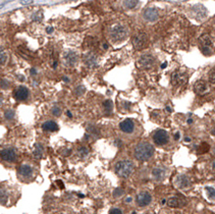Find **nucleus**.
Listing matches in <instances>:
<instances>
[{"label": "nucleus", "mask_w": 215, "mask_h": 214, "mask_svg": "<svg viewBox=\"0 0 215 214\" xmlns=\"http://www.w3.org/2000/svg\"><path fill=\"white\" fill-rule=\"evenodd\" d=\"M178 138H179V134H178V133H176V135H175V139L178 140Z\"/></svg>", "instance_id": "40"}, {"label": "nucleus", "mask_w": 215, "mask_h": 214, "mask_svg": "<svg viewBox=\"0 0 215 214\" xmlns=\"http://www.w3.org/2000/svg\"><path fill=\"white\" fill-rule=\"evenodd\" d=\"M79 154L81 155V157H85V156L88 154V149L85 147L80 148V150H79Z\"/></svg>", "instance_id": "30"}, {"label": "nucleus", "mask_w": 215, "mask_h": 214, "mask_svg": "<svg viewBox=\"0 0 215 214\" xmlns=\"http://www.w3.org/2000/svg\"><path fill=\"white\" fill-rule=\"evenodd\" d=\"M214 178H215V177H214Z\"/></svg>", "instance_id": "45"}, {"label": "nucleus", "mask_w": 215, "mask_h": 214, "mask_svg": "<svg viewBox=\"0 0 215 214\" xmlns=\"http://www.w3.org/2000/svg\"><path fill=\"white\" fill-rule=\"evenodd\" d=\"M211 133H212V135H214V136H215V128H214V130H213V131H211Z\"/></svg>", "instance_id": "42"}, {"label": "nucleus", "mask_w": 215, "mask_h": 214, "mask_svg": "<svg viewBox=\"0 0 215 214\" xmlns=\"http://www.w3.org/2000/svg\"><path fill=\"white\" fill-rule=\"evenodd\" d=\"M52 113L55 115V116H58V115L61 113L60 108H59V107H57V106L53 107V108H52Z\"/></svg>", "instance_id": "31"}, {"label": "nucleus", "mask_w": 215, "mask_h": 214, "mask_svg": "<svg viewBox=\"0 0 215 214\" xmlns=\"http://www.w3.org/2000/svg\"><path fill=\"white\" fill-rule=\"evenodd\" d=\"M213 21H214V24H215V18H214V20H213Z\"/></svg>", "instance_id": "44"}, {"label": "nucleus", "mask_w": 215, "mask_h": 214, "mask_svg": "<svg viewBox=\"0 0 215 214\" xmlns=\"http://www.w3.org/2000/svg\"><path fill=\"white\" fill-rule=\"evenodd\" d=\"M186 141H187V142H190V141H191V139H189V138H187V139H186Z\"/></svg>", "instance_id": "43"}, {"label": "nucleus", "mask_w": 215, "mask_h": 214, "mask_svg": "<svg viewBox=\"0 0 215 214\" xmlns=\"http://www.w3.org/2000/svg\"><path fill=\"white\" fill-rule=\"evenodd\" d=\"M133 46L137 50H141V49L145 48L146 45L148 44V36L145 33H138L133 37L132 40Z\"/></svg>", "instance_id": "4"}, {"label": "nucleus", "mask_w": 215, "mask_h": 214, "mask_svg": "<svg viewBox=\"0 0 215 214\" xmlns=\"http://www.w3.org/2000/svg\"><path fill=\"white\" fill-rule=\"evenodd\" d=\"M108 214H122V212L120 209H118V208H112Z\"/></svg>", "instance_id": "34"}, {"label": "nucleus", "mask_w": 215, "mask_h": 214, "mask_svg": "<svg viewBox=\"0 0 215 214\" xmlns=\"http://www.w3.org/2000/svg\"><path fill=\"white\" fill-rule=\"evenodd\" d=\"M5 118L6 119H11L13 118V116H14V111L13 110H7L5 112Z\"/></svg>", "instance_id": "29"}, {"label": "nucleus", "mask_w": 215, "mask_h": 214, "mask_svg": "<svg viewBox=\"0 0 215 214\" xmlns=\"http://www.w3.org/2000/svg\"><path fill=\"white\" fill-rule=\"evenodd\" d=\"M7 201V194L4 191L0 190V203L1 204H5Z\"/></svg>", "instance_id": "27"}, {"label": "nucleus", "mask_w": 215, "mask_h": 214, "mask_svg": "<svg viewBox=\"0 0 215 214\" xmlns=\"http://www.w3.org/2000/svg\"><path fill=\"white\" fill-rule=\"evenodd\" d=\"M7 60V55L3 50V48L0 47V64H4Z\"/></svg>", "instance_id": "25"}, {"label": "nucleus", "mask_w": 215, "mask_h": 214, "mask_svg": "<svg viewBox=\"0 0 215 214\" xmlns=\"http://www.w3.org/2000/svg\"><path fill=\"white\" fill-rule=\"evenodd\" d=\"M42 128L44 131H56L58 130V125L54 122L48 120V122H46L42 125Z\"/></svg>", "instance_id": "21"}, {"label": "nucleus", "mask_w": 215, "mask_h": 214, "mask_svg": "<svg viewBox=\"0 0 215 214\" xmlns=\"http://www.w3.org/2000/svg\"><path fill=\"white\" fill-rule=\"evenodd\" d=\"M143 18H145L147 21H156L158 20L159 18V12L156 8H153V7H149L147 9L144 10V13H143Z\"/></svg>", "instance_id": "10"}, {"label": "nucleus", "mask_w": 215, "mask_h": 214, "mask_svg": "<svg viewBox=\"0 0 215 214\" xmlns=\"http://www.w3.org/2000/svg\"><path fill=\"white\" fill-rule=\"evenodd\" d=\"M167 205H168L169 207H172V208L178 207V206H179V199L176 198V197H172V198L168 199Z\"/></svg>", "instance_id": "23"}, {"label": "nucleus", "mask_w": 215, "mask_h": 214, "mask_svg": "<svg viewBox=\"0 0 215 214\" xmlns=\"http://www.w3.org/2000/svg\"><path fill=\"white\" fill-rule=\"evenodd\" d=\"M152 201V197L148 192H141L136 197V202H137L138 206L140 207H146Z\"/></svg>", "instance_id": "8"}, {"label": "nucleus", "mask_w": 215, "mask_h": 214, "mask_svg": "<svg viewBox=\"0 0 215 214\" xmlns=\"http://www.w3.org/2000/svg\"><path fill=\"white\" fill-rule=\"evenodd\" d=\"M191 15L196 20H203L207 16V9L202 4L194 5L191 8Z\"/></svg>", "instance_id": "6"}, {"label": "nucleus", "mask_w": 215, "mask_h": 214, "mask_svg": "<svg viewBox=\"0 0 215 214\" xmlns=\"http://www.w3.org/2000/svg\"><path fill=\"white\" fill-rule=\"evenodd\" d=\"M139 3V1H136V0H127V1H124L122 2V4H124V7L127 8H134L137 6V4Z\"/></svg>", "instance_id": "24"}, {"label": "nucleus", "mask_w": 215, "mask_h": 214, "mask_svg": "<svg viewBox=\"0 0 215 214\" xmlns=\"http://www.w3.org/2000/svg\"><path fill=\"white\" fill-rule=\"evenodd\" d=\"M194 91L197 95L204 96L209 91V86L205 81H197L194 86Z\"/></svg>", "instance_id": "12"}, {"label": "nucleus", "mask_w": 215, "mask_h": 214, "mask_svg": "<svg viewBox=\"0 0 215 214\" xmlns=\"http://www.w3.org/2000/svg\"><path fill=\"white\" fill-rule=\"evenodd\" d=\"M153 140L155 142V144L157 145H165L169 140V136H168V133L164 130H158L156 133L154 134Z\"/></svg>", "instance_id": "9"}, {"label": "nucleus", "mask_w": 215, "mask_h": 214, "mask_svg": "<svg viewBox=\"0 0 215 214\" xmlns=\"http://www.w3.org/2000/svg\"><path fill=\"white\" fill-rule=\"evenodd\" d=\"M212 152H213V154L215 155V146L213 147V149H212Z\"/></svg>", "instance_id": "41"}, {"label": "nucleus", "mask_w": 215, "mask_h": 214, "mask_svg": "<svg viewBox=\"0 0 215 214\" xmlns=\"http://www.w3.org/2000/svg\"><path fill=\"white\" fill-rule=\"evenodd\" d=\"M152 175H153L154 180H162L163 178L165 177V175H166V169H165V167H162V166H157L153 168V170H152Z\"/></svg>", "instance_id": "17"}, {"label": "nucleus", "mask_w": 215, "mask_h": 214, "mask_svg": "<svg viewBox=\"0 0 215 214\" xmlns=\"http://www.w3.org/2000/svg\"><path fill=\"white\" fill-rule=\"evenodd\" d=\"M206 191L208 193V197L212 200H215V189L211 188V186H207L206 188Z\"/></svg>", "instance_id": "26"}, {"label": "nucleus", "mask_w": 215, "mask_h": 214, "mask_svg": "<svg viewBox=\"0 0 215 214\" xmlns=\"http://www.w3.org/2000/svg\"><path fill=\"white\" fill-rule=\"evenodd\" d=\"M124 194V190L120 188H118V189H116L115 191H114V194H113V196L114 197H119V196H121V195Z\"/></svg>", "instance_id": "32"}, {"label": "nucleus", "mask_w": 215, "mask_h": 214, "mask_svg": "<svg viewBox=\"0 0 215 214\" xmlns=\"http://www.w3.org/2000/svg\"><path fill=\"white\" fill-rule=\"evenodd\" d=\"M84 62L87 66L89 67H95L97 65V56L94 53H87L84 55Z\"/></svg>", "instance_id": "18"}, {"label": "nucleus", "mask_w": 215, "mask_h": 214, "mask_svg": "<svg viewBox=\"0 0 215 214\" xmlns=\"http://www.w3.org/2000/svg\"><path fill=\"white\" fill-rule=\"evenodd\" d=\"M171 83L173 86H184L188 83V75L184 71H175L171 75Z\"/></svg>", "instance_id": "5"}, {"label": "nucleus", "mask_w": 215, "mask_h": 214, "mask_svg": "<svg viewBox=\"0 0 215 214\" xmlns=\"http://www.w3.org/2000/svg\"><path fill=\"white\" fill-rule=\"evenodd\" d=\"M29 94H30V92H29L28 88H26L24 86L18 87V89L14 91V97H15V99L18 100V101L27 100L28 99V97H29Z\"/></svg>", "instance_id": "15"}, {"label": "nucleus", "mask_w": 215, "mask_h": 214, "mask_svg": "<svg viewBox=\"0 0 215 214\" xmlns=\"http://www.w3.org/2000/svg\"><path fill=\"white\" fill-rule=\"evenodd\" d=\"M110 38L113 42H121L124 39H127L129 31L122 24H114L109 31Z\"/></svg>", "instance_id": "3"}, {"label": "nucleus", "mask_w": 215, "mask_h": 214, "mask_svg": "<svg viewBox=\"0 0 215 214\" xmlns=\"http://www.w3.org/2000/svg\"><path fill=\"white\" fill-rule=\"evenodd\" d=\"M199 44L201 46V49L204 48H210V45L212 44L211 37L208 34H203L199 38Z\"/></svg>", "instance_id": "19"}, {"label": "nucleus", "mask_w": 215, "mask_h": 214, "mask_svg": "<svg viewBox=\"0 0 215 214\" xmlns=\"http://www.w3.org/2000/svg\"><path fill=\"white\" fill-rule=\"evenodd\" d=\"M104 107L106 108V110H111V108H112V103H111V101H105L104 103Z\"/></svg>", "instance_id": "33"}, {"label": "nucleus", "mask_w": 215, "mask_h": 214, "mask_svg": "<svg viewBox=\"0 0 215 214\" xmlns=\"http://www.w3.org/2000/svg\"><path fill=\"white\" fill-rule=\"evenodd\" d=\"M135 169V164L130 160H121L115 164V173L120 177H129Z\"/></svg>", "instance_id": "2"}, {"label": "nucleus", "mask_w": 215, "mask_h": 214, "mask_svg": "<svg viewBox=\"0 0 215 214\" xmlns=\"http://www.w3.org/2000/svg\"><path fill=\"white\" fill-rule=\"evenodd\" d=\"M64 60H65V63L67 65L73 66V65L77 64V62L79 60V55H78L77 52H75V51H69L65 53Z\"/></svg>", "instance_id": "16"}, {"label": "nucleus", "mask_w": 215, "mask_h": 214, "mask_svg": "<svg viewBox=\"0 0 215 214\" xmlns=\"http://www.w3.org/2000/svg\"><path fill=\"white\" fill-rule=\"evenodd\" d=\"M173 183H175V185L178 186L179 189H185V188H188L190 185H191V180H190V178L187 177V175H178V177H175V180H173Z\"/></svg>", "instance_id": "13"}, {"label": "nucleus", "mask_w": 215, "mask_h": 214, "mask_svg": "<svg viewBox=\"0 0 215 214\" xmlns=\"http://www.w3.org/2000/svg\"><path fill=\"white\" fill-rule=\"evenodd\" d=\"M119 128L124 133L130 134L135 130V123L132 119H124L119 123Z\"/></svg>", "instance_id": "14"}, {"label": "nucleus", "mask_w": 215, "mask_h": 214, "mask_svg": "<svg viewBox=\"0 0 215 214\" xmlns=\"http://www.w3.org/2000/svg\"><path fill=\"white\" fill-rule=\"evenodd\" d=\"M208 78H209V81H210L211 83L215 84V67H213L210 71H209Z\"/></svg>", "instance_id": "28"}, {"label": "nucleus", "mask_w": 215, "mask_h": 214, "mask_svg": "<svg viewBox=\"0 0 215 214\" xmlns=\"http://www.w3.org/2000/svg\"><path fill=\"white\" fill-rule=\"evenodd\" d=\"M66 114H67V115H69V117H72V113H70V112H69V111H67V112H66Z\"/></svg>", "instance_id": "39"}, {"label": "nucleus", "mask_w": 215, "mask_h": 214, "mask_svg": "<svg viewBox=\"0 0 215 214\" xmlns=\"http://www.w3.org/2000/svg\"><path fill=\"white\" fill-rule=\"evenodd\" d=\"M154 147L148 142H141L135 148V157L139 161L149 160L154 154Z\"/></svg>", "instance_id": "1"}, {"label": "nucleus", "mask_w": 215, "mask_h": 214, "mask_svg": "<svg viewBox=\"0 0 215 214\" xmlns=\"http://www.w3.org/2000/svg\"><path fill=\"white\" fill-rule=\"evenodd\" d=\"M0 157L6 162H14L16 159V153L11 148H6L0 151Z\"/></svg>", "instance_id": "11"}, {"label": "nucleus", "mask_w": 215, "mask_h": 214, "mask_svg": "<svg viewBox=\"0 0 215 214\" xmlns=\"http://www.w3.org/2000/svg\"><path fill=\"white\" fill-rule=\"evenodd\" d=\"M33 1H21V4H30V3H32Z\"/></svg>", "instance_id": "36"}, {"label": "nucleus", "mask_w": 215, "mask_h": 214, "mask_svg": "<svg viewBox=\"0 0 215 214\" xmlns=\"http://www.w3.org/2000/svg\"><path fill=\"white\" fill-rule=\"evenodd\" d=\"M8 85H9V84H8V82L6 81V79H3V81L1 82V87L2 88H7Z\"/></svg>", "instance_id": "35"}, {"label": "nucleus", "mask_w": 215, "mask_h": 214, "mask_svg": "<svg viewBox=\"0 0 215 214\" xmlns=\"http://www.w3.org/2000/svg\"><path fill=\"white\" fill-rule=\"evenodd\" d=\"M155 63V58L153 55L151 54H145V55L141 56L140 59L138 61V64L140 67L145 68V70H148V68H151Z\"/></svg>", "instance_id": "7"}, {"label": "nucleus", "mask_w": 215, "mask_h": 214, "mask_svg": "<svg viewBox=\"0 0 215 214\" xmlns=\"http://www.w3.org/2000/svg\"><path fill=\"white\" fill-rule=\"evenodd\" d=\"M43 152H44V148H43V146L40 144V143H37L36 146H35V149H34V156L36 158L40 159L42 157Z\"/></svg>", "instance_id": "22"}, {"label": "nucleus", "mask_w": 215, "mask_h": 214, "mask_svg": "<svg viewBox=\"0 0 215 214\" xmlns=\"http://www.w3.org/2000/svg\"><path fill=\"white\" fill-rule=\"evenodd\" d=\"M20 174L21 177H29L33 175V167L29 164H21L20 166Z\"/></svg>", "instance_id": "20"}, {"label": "nucleus", "mask_w": 215, "mask_h": 214, "mask_svg": "<svg viewBox=\"0 0 215 214\" xmlns=\"http://www.w3.org/2000/svg\"><path fill=\"white\" fill-rule=\"evenodd\" d=\"M48 33H51V32H53V28H48Z\"/></svg>", "instance_id": "37"}, {"label": "nucleus", "mask_w": 215, "mask_h": 214, "mask_svg": "<svg viewBox=\"0 0 215 214\" xmlns=\"http://www.w3.org/2000/svg\"><path fill=\"white\" fill-rule=\"evenodd\" d=\"M5 4H6V2H4V3H1V4H0V8H2V7H3Z\"/></svg>", "instance_id": "38"}]
</instances>
